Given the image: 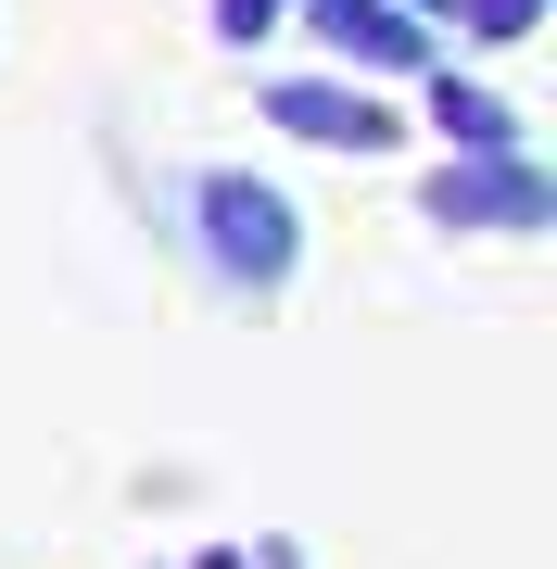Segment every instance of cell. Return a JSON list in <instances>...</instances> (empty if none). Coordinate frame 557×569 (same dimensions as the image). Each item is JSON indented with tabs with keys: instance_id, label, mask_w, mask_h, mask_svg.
Here are the masks:
<instances>
[{
	"instance_id": "obj_1",
	"label": "cell",
	"mask_w": 557,
	"mask_h": 569,
	"mask_svg": "<svg viewBox=\"0 0 557 569\" xmlns=\"http://www.w3.org/2000/svg\"><path fill=\"white\" fill-rule=\"evenodd\" d=\"M190 216H203V253H216L241 291H279V279H291V253H305L291 203H279L267 178H241V164H203V178H190Z\"/></svg>"
},
{
	"instance_id": "obj_2",
	"label": "cell",
	"mask_w": 557,
	"mask_h": 569,
	"mask_svg": "<svg viewBox=\"0 0 557 569\" xmlns=\"http://www.w3.org/2000/svg\"><path fill=\"white\" fill-rule=\"evenodd\" d=\"M418 216L431 228H519V241H533V228H557V178L533 152H469V164H444V178L418 190Z\"/></svg>"
},
{
	"instance_id": "obj_3",
	"label": "cell",
	"mask_w": 557,
	"mask_h": 569,
	"mask_svg": "<svg viewBox=\"0 0 557 569\" xmlns=\"http://www.w3.org/2000/svg\"><path fill=\"white\" fill-rule=\"evenodd\" d=\"M253 102H267V127H291L317 152H392V127H406L380 89H342V77H267Z\"/></svg>"
},
{
	"instance_id": "obj_4",
	"label": "cell",
	"mask_w": 557,
	"mask_h": 569,
	"mask_svg": "<svg viewBox=\"0 0 557 569\" xmlns=\"http://www.w3.org/2000/svg\"><path fill=\"white\" fill-rule=\"evenodd\" d=\"M291 13H305L342 63H380V77H431V26H418V13H392V0H291Z\"/></svg>"
},
{
	"instance_id": "obj_5",
	"label": "cell",
	"mask_w": 557,
	"mask_h": 569,
	"mask_svg": "<svg viewBox=\"0 0 557 569\" xmlns=\"http://www.w3.org/2000/svg\"><path fill=\"white\" fill-rule=\"evenodd\" d=\"M418 114H431L456 152H519V114H507L481 77H431V89H418Z\"/></svg>"
},
{
	"instance_id": "obj_6",
	"label": "cell",
	"mask_w": 557,
	"mask_h": 569,
	"mask_svg": "<svg viewBox=\"0 0 557 569\" xmlns=\"http://www.w3.org/2000/svg\"><path fill=\"white\" fill-rule=\"evenodd\" d=\"M456 26H469V39H533L545 0H456Z\"/></svg>"
},
{
	"instance_id": "obj_7",
	"label": "cell",
	"mask_w": 557,
	"mask_h": 569,
	"mask_svg": "<svg viewBox=\"0 0 557 569\" xmlns=\"http://www.w3.org/2000/svg\"><path fill=\"white\" fill-rule=\"evenodd\" d=\"M279 13H291V0H216V39H228V51H253Z\"/></svg>"
},
{
	"instance_id": "obj_8",
	"label": "cell",
	"mask_w": 557,
	"mask_h": 569,
	"mask_svg": "<svg viewBox=\"0 0 557 569\" xmlns=\"http://www.w3.org/2000/svg\"><path fill=\"white\" fill-rule=\"evenodd\" d=\"M241 569H305V545H267V557H241Z\"/></svg>"
},
{
	"instance_id": "obj_9",
	"label": "cell",
	"mask_w": 557,
	"mask_h": 569,
	"mask_svg": "<svg viewBox=\"0 0 557 569\" xmlns=\"http://www.w3.org/2000/svg\"><path fill=\"white\" fill-rule=\"evenodd\" d=\"M392 13H418V26H431V13H456V0H392Z\"/></svg>"
},
{
	"instance_id": "obj_10",
	"label": "cell",
	"mask_w": 557,
	"mask_h": 569,
	"mask_svg": "<svg viewBox=\"0 0 557 569\" xmlns=\"http://www.w3.org/2000/svg\"><path fill=\"white\" fill-rule=\"evenodd\" d=\"M190 569H241V545H216V557H190Z\"/></svg>"
}]
</instances>
